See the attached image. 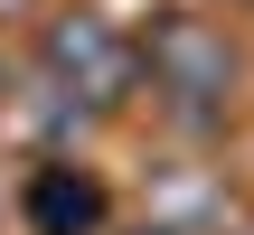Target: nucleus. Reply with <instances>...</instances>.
<instances>
[{"label":"nucleus","instance_id":"1","mask_svg":"<svg viewBox=\"0 0 254 235\" xmlns=\"http://www.w3.org/2000/svg\"><path fill=\"white\" fill-rule=\"evenodd\" d=\"M151 66H160V85H170V94H189V104L226 94V75H236L226 38H217V28H198V19H170V28L151 38Z\"/></svg>","mask_w":254,"mask_h":235},{"label":"nucleus","instance_id":"2","mask_svg":"<svg viewBox=\"0 0 254 235\" xmlns=\"http://www.w3.org/2000/svg\"><path fill=\"white\" fill-rule=\"evenodd\" d=\"M57 66L85 75V85H123V47H113L94 19H66V28H57Z\"/></svg>","mask_w":254,"mask_h":235},{"label":"nucleus","instance_id":"3","mask_svg":"<svg viewBox=\"0 0 254 235\" xmlns=\"http://www.w3.org/2000/svg\"><path fill=\"white\" fill-rule=\"evenodd\" d=\"M38 217H47V226H94V188H85V179H75V188L47 179V188H38Z\"/></svg>","mask_w":254,"mask_h":235}]
</instances>
